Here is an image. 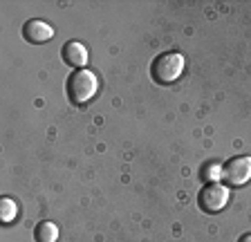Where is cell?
Returning <instances> with one entry per match:
<instances>
[{
    "mask_svg": "<svg viewBox=\"0 0 251 242\" xmlns=\"http://www.w3.org/2000/svg\"><path fill=\"white\" fill-rule=\"evenodd\" d=\"M226 202H229V189L220 182L206 184L198 195V204L204 213H218L226 206Z\"/></svg>",
    "mask_w": 251,
    "mask_h": 242,
    "instance_id": "obj_3",
    "label": "cell"
},
{
    "mask_svg": "<svg viewBox=\"0 0 251 242\" xmlns=\"http://www.w3.org/2000/svg\"><path fill=\"white\" fill-rule=\"evenodd\" d=\"M34 238L36 242H56L58 240V226L54 222H41L34 229Z\"/></svg>",
    "mask_w": 251,
    "mask_h": 242,
    "instance_id": "obj_7",
    "label": "cell"
},
{
    "mask_svg": "<svg viewBox=\"0 0 251 242\" xmlns=\"http://www.w3.org/2000/svg\"><path fill=\"white\" fill-rule=\"evenodd\" d=\"M16 213H18L16 202L9 200V197H2V202H0V218H2V222H5V224L14 222L16 220Z\"/></svg>",
    "mask_w": 251,
    "mask_h": 242,
    "instance_id": "obj_8",
    "label": "cell"
},
{
    "mask_svg": "<svg viewBox=\"0 0 251 242\" xmlns=\"http://www.w3.org/2000/svg\"><path fill=\"white\" fill-rule=\"evenodd\" d=\"M222 175L229 186H245L251 179V157L240 155V157L229 159L222 169Z\"/></svg>",
    "mask_w": 251,
    "mask_h": 242,
    "instance_id": "obj_4",
    "label": "cell"
},
{
    "mask_svg": "<svg viewBox=\"0 0 251 242\" xmlns=\"http://www.w3.org/2000/svg\"><path fill=\"white\" fill-rule=\"evenodd\" d=\"M52 36H54V27L50 25V23H45V21H38V18L27 21L25 27H23V38H25L27 43H31V45L45 43V41H50Z\"/></svg>",
    "mask_w": 251,
    "mask_h": 242,
    "instance_id": "obj_5",
    "label": "cell"
},
{
    "mask_svg": "<svg viewBox=\"0 0 251 242\" xmlns=\"http://www.w3.org/2000/svg\"><path fill=\"white\" fill-rule=\"evenodd\" d=\"M184 56L179 52H166V54H159V56L152 61L151 65V76L155 83L159 85H166L177 81L184 72Z\"/></svg>",
    "mask_w": 251,
    "mask_h": 242,
    "instance_id": "obj_2",
    "label": "cell"
},
{
    "mask_svg": "<svg viewBox=\"0 0 251 242\" xmlns=\"http://www.w3.org/2000/svg\"><path fill=\"white\" fill-rule=\"evenodd\" d=\"M220 175H222V169H220L218 164H209V166H206V169H204V173H202V177L206 179V182H218L220 179Z\"/></svg>",
    "mask_w": 251,
    "mask_h": 242,
    "instance_id": "obj_9",
    "label": "cell"
},
{
    "mask_svg": "<svg viewBox=\"0 0 251 242\" xmlns=\"http://www.w3.org/2000/svg\"><path fill=\"white\" fill-rule=\"evenodd\" d=\"M97 90H99V79L94 76V72L83 68V70H74V72L70 74L68 97L72 103L83 105V103H88V101H92L94 95H97Z\"/></svg>",
    "mask_w": 251,
    "mask_h": 242,
    "instance_id": "obj_1",
    "label": "cell"
},
{
    "mask_svg": "<svg viewBox=\"0 0 251 242\" xmlns=\"http://www.w3.org/2000/svg\"><path fill=\"white\" fill-rule=\"evenodd\" d=\"M63 61L65 65L70 68H76V70H83V65L88 63V49H85L83 43L78 41H68L63 45V52H61Z\"/></svg>",
    "mask_w": 251,
    "mask_h": 242,
    "instance_id": "obj_6",
    "label": "cell"
},
{
    "mask_svg": "<svg viewBox=\"0 0 251 242\" xmlns=\"http://www.w3.org/2000/svg\"><path fill=\"white\" fill-rule=\"evenodd\" d=\"M238 242H251V233H247V236H242Z\"/></svg>",
    "mask_w": 251,
    "mask_h": 242,
    "instance_id": "obj_10",
    "label": "cell"
}]
</instances>
